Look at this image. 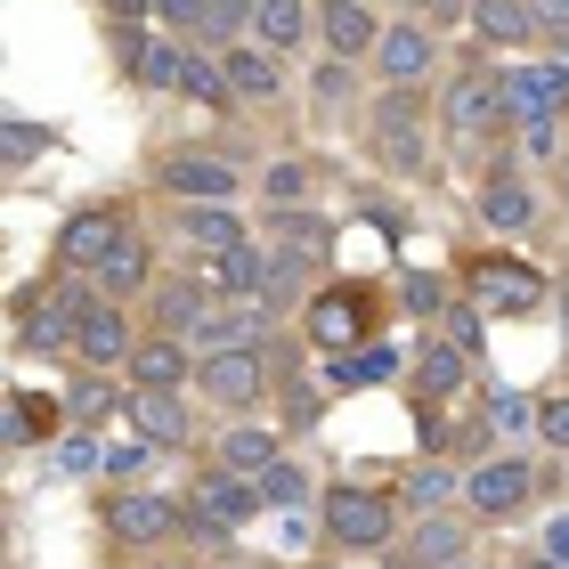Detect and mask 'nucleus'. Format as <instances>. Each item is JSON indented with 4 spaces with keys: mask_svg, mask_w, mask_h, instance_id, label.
<instances>
[{
    "mask_svg": "<svg viewBox=\"0 0 569 569\" xmlns=\"http://www.w3.org/2000/svg\"><path fill=\"white\" fill-rule=\"evenodd\" d=\"M472 24L488 41H521V33H537V0H480Z\"/></svg>",
    "mask_w": 569,
    "mask_h": 569,
    "instance_id": "nucleus-22",
    "label": "nucleus"
},
{
    "mask_svg": "<svg viewBox=\"0 0 569 569\" xmlns=\"http://www.w3.org/2000/svg\"><path fill=\"white\" fill-rule=\"evenodd\" d=\"M131 375H139V391H179L188 350H179V342H139V350H131Z\"/></svg>",
    "mask_w": 569,
    "mask_h": 569,
    "instance_id": "nucleus-19",
    "label": "nucleus"
},
{
    "mask_svg": "<svg viewBox=\"0 0 569 569\" xmlns=\"http://www.w3.org/2000/svg\"><path fill=\"white\" fill-rule=\"evenodd\" d=\"M114 9H122V17H147V9H154V0H114Z\"/></svg>",
    "mask_w": 569,
    "mask_h": 569,
    "instance_id": "nucleus-47",
    "label": "nucleus"
},
{
    "mask_svg": "<svg viewBox=\"0 0 569 569\" xmlns=\"http://www.w3.org/2000/svg\"><path fill=\"white\" fill-rule=\"evenodd\" d=\"M252 505H261V488L244 472H228V480H203L188 512H196V529H237V521H252Z\"/></svg>",
    "mask_w": 569,
    "mask_h": 569,
    "instance_id": "nucleus-5",
    "label": "nucleus"
},
{
    "mask_svg": "<svg viewBox=\"0 0 569 569\" xmlns=\"http://www.w3.org/2000/svg\"><path fill=\"white\" fill-rule=\"evenodd\" d=\"M448 497V472H416V505H439Z\"/></svg>",
    "mask_w": 569,
    "mask_h": 569,
    "instance_id": "nucleus-45",
    "label": "nucleus"
},
{
    "mask_svg": "<svg viewBox=\"0 0 569 569\" xmlns=\"http://www.w3.org/2000/svg\"><path fill=\"white\" fill-rule=\"evenodd\" d=\"M537 24H553V33H569V0H537Z\"/></svg>",
    "mask_w": 569,
    "mask_h": 569,
    "instance_id": "nucleus-46",
    "label": "nucleus"
},
{
    "mask_svg": "<svg viewBox=\"0 0 569 569\" xmlns=\"http://www.w3.org/2000/svg\"><path fill=\"white\" fill-rule=\"evenodd\" d=\"M196 342H203V350H261V309H252V301H237V309H203Z\"/></svg>",
    "mask_w": 569,
    "mask_h": 569,
    "instance_id": "nucleus-10",
    "label": "nucleus"
},
{
    "mask_svg": "<svg viewBox=\"0 0 569 569\" xmlns=\"http://www.w3.org/2000/svg\"><path fill=\"white\" fill-rule=\"evenodd\" d=\"M154 17H171V24H203V17H212V0H154Z\"/></svg>",
    "mask_w": 569,
    "mask_h": 569,
    "instance_id": "nucleus-41",
    "label": "nucleus"
},
{
    "mask_svg": "<svg viewBox=\"0 0 569 569\" xmlns=\"http://www.w3.org/2000/svg\"><path fill=\"white\" fill-rule=\"evenodd\" d=\"M546 553L569 569V512H553V529H546Z\"/></svg>",
    "mask_w": 569,
    "mask_h": 569,
    "instance_id": "nucleus-43",
    "label": "nucleus"
},
{
    "mask_svg": "<svg viewBox=\"0 0 569 569\" xmlns=\"http://www.w3.org/2000/svg\"><path fill=\"white\" fill-rule=\"evenodd\" d=\"M261 9V0H212V17H203V33H237V24Z\"/></svg>",
    "mask_w": 569,
    "mask_h": 569,
    "instance_id": "nucleus-37",
    "label": "nucleus"
},
{
    "mask_svg": "<svg viewBox=\"0 0 569 569\" xmlns=\"http://www.w3.org/2000/svg\"><path fill=\"white\" fill-rule=\"evenodd\" d=\"M203 309H212V301H203V284H188V293H163V326H171V333H179V326L196 333V326H203Z\"/></svg>",
    "mask_w": 569,
    "mask_h": 569,
    "instance_id": "nucleus-33",
    "label": "nucleus"
},
{
    "mask_svg": "<svg viewBox=\"0 0 569 569\" xmlns=\"http://www.w3.org/2000/svg\"><path fill=\"white\" fill-rule=\"evenodd\" d=\"M252 24H261V41H301L309 33V9H301V0H261V9H252Z\"/></svg>",
    "mask_w": 569,
    "mask_h": 569,
    "instance_id": "nucleus-24",
    "label": "nucleus"
},
{
    "mask_svg": "<svg viewBox=\"0 0 569 569\" xmlns=\"http://www.w3.org/2000/svg\"><path fill=\"white\" fill-rule=\"evenodd\" d=\"M505 122H521V131H537V122H553L561 114V98H569V66H512L505 82Z\"/></svg>",
    "mask_w": 569,
    "mask_h": 569,
    "instance_id": "nucleus-1",
    "label": "nucleus"
},
{
    "mask_svg": "<svg viewBox=\"0 0 569 569\" xmlns=\"http://www.w3.org/2000/svg\"><path fill=\"white\" fill-rule=\"evenodd\" d=\"M179 90H188V98H203V107H220V98H228V66L179 58Z\"/></svg>",
    "mask_w": 569,
    "mask_h": 569,
    "instance_id": "nucleus-29",
    "label": "nucleus"
},
{
    "mask_svg": "<svg viewBox=\"0 0 569 569\" xmlns=\"http://www.w3.org/2000/svg\"><path fill=\"white\" fill-rule=\"evenodd\" d=\"M98 463H107V456H98L90 439H58V472H98Z\"/></svg>",
    "mask_w": 569,
    "mask_h": 569,
    "instance_id": "nucleus-38",
    "label": "nucleus"
},
{
    "mask_svg": "<svg viewBox=\"0 0 569 569\" xmlns=\"http://www.w3.org/2000/svg\"><path fill=\"white\" fill-rule=\"evenodd\" d=\"M529 212L537 203H529L521 179H488V228H529Z\"/></svg>",
    "mask_w": 569,
    "mask_h": 569,
    "instance_id": "nucleus-25",
    "label": "nucleus"
},
{
    "mask_svg": "<svg viewBox=\"0 0 569 569\" xmlns=\"http://www.w3.org/2000/svg\"><path fill=\"white\" fill-rule=\"evenodd\" d=\"M252 488H261V505H301L309 480L293 472V463H269V472H252Z\"/></svg>",
    "mask_w": 569,
    "mask_h": 569,
    "instance_id": "nucleus-30",
    "label": "nucleus"
},
{
    "mask_svg": "<svg viewBox=\"0 0 569 569\" xmlns=\"http://www.w3.org/2000/svg\"><path fill=\"white\" fill-rule=\"evenodd\" d=\"M269 277H277V284H269V301H293V293H301V277H309V261H301V252H284Z\"/></svg>",
    "mask_w": 569,
    "mask_h": 569,
    "instance_id": "nucleus-36",
    "label": "nucleus"
},
{
    "mask_svg": "<svg viewBox=\"0 0 569 569\" xmlns=\"http://www.w3.org/2000/svg\"><path fill=\"white\" fill-rule=\"evenodd\" d=\"M114 244H122V220H114V212H73L66 237H58V261H66V269H98Z\"/></svg>",
    "mask_w": 569,
    "mask_h": 569,
    "instance_id": "nucleus-6",
    "label": "nucleus"
},
{
    "mask_svg": "<svg viewBox=\"0 0 569 569\" xmlns=\"http://www.w3.org/2000/svg\"><path fill=\"white\" fill-rule=\"evenodd\" d=\"M171 196H196V203H220L228 188H237V171L228 163H212V154H171Z\"/></svg>",
    "mask_w": 569,
    "mask_h": 569,
    "instance_id": "nucleus-11",
    "label": "nucleus"
},
{
    "mask_svg": "<svg viewBox=\"0 0 569 569\" xmlns=\"http://www.w3.org/2000/svg\"><path fill=\"white\" fill-rule=\"evenodd\" d=\"M261 382H269L261 350H212V358H203V391L228 399V407H252V399H261Z\"/></svg>",
    "mask_w": 569,
    "mask_h": 569,
    "instance_id": "nucleus-4",
    "label": "nucleus"
},
{
    "mask_svg": "<svg viewBox=\"0 0 569 569\" xmlns=\"http://www.w3.org/2000/svg\"><path fill=\"white\" fill-rule=\"evenodd\" d=\"M326 529L342 537V546H391V505L367 497V488H326Z\"/></svg>",
    "mask_w": 569,
    "mask_h": 569,
    "instance_id": "nucleus-2",
    "label": "nucleus"
},
{
    "mask_svg": "<svg viewBox=\"0 0 569 569\" xmlns=\"http://www.w3.org/2000/svg\"><path fill=\"white\" fill-rule=\"evenodd\" d=\"M488 423L512 439V431H529V423H537V407H529L521 391H497V399H488Z\"/></svg>",
    "mask_w": 569,
    "mask_h": 569,
    "instance_id": "nucleus-32",
    "label": "nucleus"
},
{
    "mask_svg": "<svg viewBox=\"0 0 569 569\" xmlns=\"http://www.w3.org/2000/svg\"><path fill=\"white\" fill-rule=\"evenodd\" d=\"M537 431H546L553 448H569V399H546V407H537Z\"/></svg>",
    "mask_w": 569,
    "mask_h": 569,
    "instance_id": "nucleus-40",
    "label": "nucleus"
},
{
    "mask_svg": "<svg viewBox=\"0 0 569 569\" xmlns=\"http://www.w3.org/2000/svg\"><path fill=\"white\" fill-rule=\"evenodd\" d=\"M448 569H463V561H448Z\"/></svg>",
    "mask_w": 569,
    "mask_h": 569,
    "instance_id": "nucleus-49",
    "label": "nucleus"
},
{
    "mask_svg": "<svg viewBox=\"0 0 569 569\" xmlns=\"http://www.w3.org/2000/svg\"><path fill=\"white\" fill-rule=\"evenodd\" d=\"M529 488H537L529 463H521V456H497V463H480V472H472V505L488 512V521H505V512L529 505Z\"/></svg>",
    "mask_w": 569,
    "mask_h": 569,
    "instance_id": "nucleus-3",
    "label": "nucleus"
},
{
    "mask_svg": "<svg viewBox=\"0 0 569 569\" xmlns=\"http://www.w3.org/2000/svg\"><path fill=\"white\" fill-rule=\"evenodd\" d=\"M318 24H326V49H333V58H358V49H382L375 17H367V0H326V9H318Z\"/></svg>",
    "mask_w": 569,
    "mask_h": 569,
    "instance_id": "nucleus-9",
    "label": "nucleus"
},
{
    "mask_svg": "<svg viewBox=\"0 0 569 569\" xmlns=\"http://www.w3.org/2000/svg\"><path fill=\"white\" fill-rule=\"evenodd\" d=\"M456 382H463V358H456V350H431V358H423V391H431V399H448Z\"/></svg>",
    "mask_w": 569,
    "mask_h": 569,
    "instance_id": "nucleus-34",
    "label": "nucleus"
},
{
    "mask_svg": "<svg viewBox=\"0 0 569 569\" xmlns=\"http://www.w3.org/2000/svg\"><path fill=\"white\" fill-rule=\"evenodd\" d=\"M179 228H188V244H203V252H237L244 244V220L228 212V203H196Z\"/></svg>",
    "mask_w": 569,
    "mask_h": 569,
    "instance_id": "nucleus-18",
    "label": "nucleus"
},
{
    "mask_svg": "<svg viewBox=\"0 0 569 569\" xmlns=\"http://www.w3.org/2000/svg\"><path fill=\"white\" fill-rule=\"evenodd\" d=\"M33 431H49V407H41V399H17V416H9V439H33Z\"/></svg>",
    "mask_w": 569,
    "mask_h": 569,
    "instance_id": "nucleus-39",
    "label": "nucleus"
},
{
    "mask_svg": "<svg viewBox=\"0 0 569 569\" xmlns=\"http://www.w3.org/2000/svg\"><path fill=\"white\" fill-rule=\"evenodd\" d=\"M228 472H269V463H277V439L269 431H228Z\"/></svg>",
    "mask_w": 569,
    "mask_h": 569,
    "instance_id": "nucleus-27",
    "label": "nucleus"
},
{
    "mask_svg": "<svg viewBox=\"0 0 569 569\" xmlns=\"http://www.w3.org/2000/svg\"><path fill=\"white\" fill-rule=\"evenodd\" d=\"M318 350H333V358L358 350V301L350 293H326L318 301Z\"/></svg>",
    "mask_w": 569,
    "mask_h": 569,
    "instance_id": "nucleus-21",
    "label": "nucleus"
},
{
    "mask_svg": "<svg viewBox=\"0 0 569 569\" xmlns=\"http://www.w3.org/2000/svg\"><path fill=\"white\" fill-rule=\"evenodd\" d=\"M416 553H423V561H439V569L463 561V529H456V521H431V529L416 537Z\"/></svg>",
    "mask_w": 569,
    "mask_h": 569,
    "instance_id": "nucleus-31",
    "label": "nucleus"
},
{
    "mask_svg": "<svg viewBox=\"0 0 569 569\" xmlns=\"http://www.w3.org/2000/svg\"><path fill=\"white\" fill-rule=\"evenodd\" d=\"M488 122H505L497 82H448V131H488Z\"/></svg>",
    "mask_w": 569,
    "mask_h": 569,
    "instance_id": "nucleus-15",
    "label": "nucleus"
},
{
    "mask_svg": "<svg viewBox=\"0 0 569 569\" xmlns=\"http://www.w3.org/2000/svg\"><path fill=\"white\" fill-rule=\"evenodd\" d=\"M98 284H107L114 301H122V293H139V284H147V244H139V237H122L107 261H98Z\"/></svg>",
    "mask_w": 569,
    "mask_h": 569,
    "instance_id": "nucleus-23",
    "label": "nucleus"
},
{
    "mask_svg": "<svg viewBox=\"0 0 569 569\" xmlns=\"http://www.w3.org/2000/svg\"><path fill=\"white\" fill-rule=\"evenodd\" d=\"M382 154H391L399 171H423V139H416V98H382Z\"/></svg>",
    "mask_w": 569,
    "mask_h": 569,
    "instance_id": "nucleus-12",
    "label": "nucleus"
},
{
    "mask_svg": "<svg viewBox=\"0 0 569 569\" xmlns=\"http://www.w3.org/2000/svg\"><path fill=\"white\" fill-rule=\"evenodd\" d=\"M82 293H73V284H58V293H41L33 301V318H24V342L33 350H58V342H73V333H82Z\"/></svg>",
    "mask_w": 569,
    "mask_h": 569,
    "instance_id": "nucleus-7",
    "label": "nucleus"
},
{
    "mask_svg": "<svg viewBox=\"0 0 569 569\" xmlns=\"http://www.w3.org/2000/svg\"><path fill=\"white\" fill-rule=\"evenodd\" d=\"M122 416H139V431L154 439V448H179V439H188V416H179V399H171V391H139L131 407H122Z\"/></svg>",
    "mask_w": 569,
    "mask_h": 569,
    "instance_id": "nucleus-16",
    "label": "nucleus"
},
{
    "mask_svg": "<svg viewBox=\"0 0 569 569\" xmlns=\"http://www.w3.org/2000/svg\"><path fill=\"white\" fill-rule=\"evenodd\" d=\"M73 416H82V423L114 416V391H107V382H73Z\"/></svg>",
    "mask_w": 569,
    "mask_h": 569,
    "instance_id": "nucleus-35",
    "label": "nucleus"
},
{
    "mask_svg": "<svg viewBox=\"0 0 569 569\" xmlns=\"http://www.w3.org/2000/svg\"><path fill=\"white\" fill-rule=\"evenodd\" d=\"M333 375H342V382H382V375H399V350H375V342H358L350 358H333Z\"/></svg>",
    "mask_w": 569,
    "mask_h": 569,
    "instance_id": "nucleus-28",
    "label": "nucleus"
},
{
    "mask_svg": "<svg viewBox=\"0 0 569 569\" xmlns=\"http://www.w3.org/2000/svg\"><path fill=\"white\" fill-rule=\"evenodd\" d=\"M448 333H456V350H472V342H480V318H472V309H456Z\"/></svg>",
    "mask_w": 569,
    "mask_h": 569,
    "instance_id": "nucleus-44",
    "label": "nucleus"
},
{
    "mask_svg": "<svg viewBox=\"0 0 569 569\" xmlns=\"http://www.w3.org/2000/svg\"><path fill=\"white\" fill-rule=\"evenodd\" d=\"M472 301H480V309H512V318H521V309H537V277L512 269V261H480V269H472Z\"/></svg>",
    "mask_w": 569,
    "mask_h": 569,
    "instance_id": "nucleus-8",
    "label": "nucleus"
},
{
    "mask_svg": "<svg viewBox=\"0 0 569 569\" xmlns=\"http://www.w3.org/2000/svg\"><path fill=\"white\" fill-rule=\"evenodd\" d=\"M33 147H49V131H33V122H9V154H33Z\"/></svg>",
    "mask_w": 569,
    "mask_h": 569,
    "instance_id": "nucleus-42",
    "label": "nucleus"
},
{
    "mask_svg": "<svg viewBox=\"0 0 569 569\" xmlns=\"http://www.w3.org/2000/svg\"><path fill=\"white\" fill-rule=\"evenodd\" d=\"M212 284L220 293H237V301H252V284L269 293V261L252 244H237V252H212Z\"/></svg>",
    "mask_w": 569,
    "mask_h": 569,
    "instance_id": "nucleus-20",
    "label": "nucleus"
},
{
    "mask_svg": "<svg viewBox=\"0 0 569 569\" xmlns=\"http://www.w3.org/2000/svg\"><path fill=\"white\" fill-rule=\"evenodd\" d=\"M521 569H561V561H553V553H546V561H521Z\"/></svg>",
    "mask_w": 569,
    "mask_h": 569,
    "instance_id": "nucleus-48",
    "label": "nucleus"
},
{
    "mask_svg": "<svg viewBox=\"0 0 569 569\" xmlns=\"http://www.w3.org/2000/svg\"><path fill=\"white\" fill-rule=\"evenodd\" d=\"M382 73H391V82H416V73H431V33H416V24H391V33H382Z\"/></svg>",
    "mask_w": 569,
    "mask_h": 569,
    "instance_id": "nucleus-17",
    "label": "nucleus"
},
{
    "mask_svg": "<svg viewBox=\"0 0 569 569\" xmlns=\"http://www.w3.org/2000/svg\"><path fill=\"white\" fill-rule=\"evenodd\" d=\"M228 90H244V98H269V90H277V66L261 58V49H228Z\"/></svg>",
    "mask_w": 569,
    "mask_h": 569,
    "instance_id": "nucleus-26",
    "label": "nucleus"
},
{
    "mask_svg": "<svg viewBox=\"0 0 569 569\" xmlns=\"http://www.w3.org/2000/svg\"><path fill=\"white\" fill-rule=\"evenodd\" d=\"M73 350L90 358V367H122L131 358V333H122V309H90L82 333H73Z\"/></svg>",
    "mask_w": 569,
    "mask_h": 569,
    "instance_id": "nucleus-14",
    "label": "nucleus"
},
{
    "mask_svg": "<svg viewBox=\"0 0 569 569\" xmlns=\"http://www.w3.org/2000/svg\"><path fill=\"white\" fill-rule=\"evenodd\" d=\"M171 529H179V505H163V497H122L114 505V537H131V546H154Z\"/></svg>",
    "mask_w": 569,
    "mask_h": 569,
    "instance_id": "nucleus-13",
    "label": "nucleus"
}]
</instances>
